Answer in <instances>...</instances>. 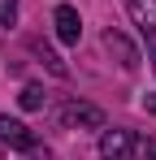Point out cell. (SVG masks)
<instances>
[{"instance_id": "6da1fadb", "label": "cell", "mask_w": 156, "mask_h": 160, "mask_svg": "<svg viewBox=\"0 0 156 160\" xmlns=\"http://www.w3.org/2000/svg\"><path fill=\"white\" fill-rule=\"evenodd\" d=\"M134 134L130 130H104V138H100V156L104 160H130V152H134Z\"/></svg>"}, {"instance_id": "7a4b0ae2", "label": "cell", "mask_w": 156, "mask_h": 160, "mask_svg": "<svg viewBox=\"0 0 156 160\" xmlns=\"http://www.w3.org/2000/svg\"><path fill=\"white\" fill-rule=\"evenodd\" d=\"M52 22H56V39H61V43H78V39H82V18H78L74 4H56Z\"/></svg>"}, {"instance_id": "3957f363", "label": "cell", "mask_w": 156, "mask_h": 160, "mask_svg": "<svg viewBox=\"0 0 156 160\" xmlns=\"http://www.w3.org/2000/svg\"><path fill=\"white\" fill-rule=\"evenodd\" d=\"M61 121H65V126H87V130H100V126H104V112H100L96 104H78V100H74V104L61 108Z\"/></svg>"}, {"instance_id": "277c9868", "label": "cell", "mask_w": 156, "mask_h": 160, "mask_svg": "<svg viewBox=\"0 0 156 160\" xmlns=\"http://www.w3.org/2000/svg\"><path fill=\"white\" fill-rule=\"evenodd\" d=\"M0 138H4L9 147H22V152H35V147H39V143H35V134L26 130L22 121H13V117H4V112H0Z\"/></svg>"}, {"instance_id": "5b68a950", "label": "cell", "mask_w": 156, "mask_h": 160, "mask_svg": "<svg viewBox=\"0 0 156 160\" xmlns=\"http://www.w3.org/2000/svg\"><path fill=\"white\" fill-rule=\"evenodd\" d=\"M126 13H130V22L143 30V35L156 30V0H126Z\"/></svg>"}, {"instance_id": "8992f818", "label": "cell", "mask_w": 156, "mask_h": 160, "mask_svg": "<svg viewBox=\"0 0 156 160\" xmlns=\"http://www.w3.org/2000/svg\"><path fill=\"white\" fill-rule=\"evenodd\" d=\"M104 48H108V52H117V61H122V69H139V52L130 48V39H126V35L108 30V35H104Z\"/></svg>"}, {"instance_id": "52a82bcc", "label": "cell", "mask_w": 156, "mask_h": 160, "mask_svg": "<svg viewBox=\"0 0 156 160\" xmlns=\"http://www.w3.org/2000/svg\"><path fill=\"white\" fill-rule=\"evenodd\" d=\"M30 48H35V52L44 56V65H48V69L56 74V78H65V74H70V69H65V61H61V56L52 52V48H44V43H30Z\"/></svg>"}, {"instance_id": "ba28073f", "label": "cell", "mask_w": 156, "mask_h": 160, "mask_svg": "<svg viewBox=\"0 0 156 160\" xmlns=\"http://www.w3.org/2000/svg\"><path fill=\"white\" fill-rule=\"evenodd\" d=\"M18 100H22V108H26V112L44 108V87H35V82H30V87H22V95H18Z\"/></svg>"}, {"instance_id": "9c48e42d", "label": "cell", "mask_w": 156, "mask_h": 160, "mask_svg": "<svg viewBox=\"0 0 156 160\" xmlns=\"http://www.w3.org/2000/svg\"><path fill=\"white\" fill-rule=\"evenodd\" d=\"M18 22V0H0V26H13Z\"/></svg>"}, {"instance_id": "30bf717a", "label": "cell", "mask_w": 156, "mask_h": 160, "mask_svg": "<svg viewBox=\"0 0 156 160\" xmlns=\"http://www.w3.org/2000/svg\"><path fill=\"white\" fill-rule=\"evenodd\" d=\"M134 147L143 152V160H156V143H152V138H143V143H134Z\"/></svg>"}, {"instance_id": "8fae6325", "label": "cell", "mask_w": 156, "mask_h": 160, "mask_svg": "<svg viewBox=\"0 0 156 160\" xmlns=\"http://www.w3.org/2000/svg\"><path fill=\"white\" fill-rule=\"evenodd\" d=\"M148 52H152V74H156V30L148 35Z\"/></svg>"}, {"instance_id": "7c38bea8", "label": "cell", "mask_w": 156, "mask_h": 160, "mask_svg": "<svg viewBox=\"0 0 156 160\" xmlns=\"http://www.w3.org/2000/svg\"><path fill=\"white\" fill-rule=\"evenodd\" d=\"M143 108H148V112H156V95H143Z\"/></svg>"}]
</instances>
